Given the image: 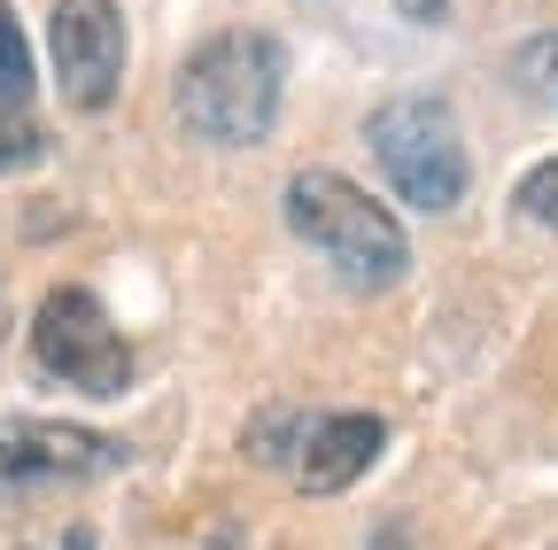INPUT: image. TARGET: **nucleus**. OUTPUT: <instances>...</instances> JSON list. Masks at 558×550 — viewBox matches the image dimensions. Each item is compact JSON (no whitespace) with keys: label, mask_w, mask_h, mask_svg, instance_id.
Segmentation results:
<instances>
[{"label":"nucleus","mask_w":558,"mask_h":550,"mask_svg":"<svg viewBox=\"0 0 558 550\" xmlns=\"http://www.w3.org/2000/svg\"><path fill=\"white\" fill-rule=\"evenodd\" d=\"M512 210H520V218H535L543 233H558V156H550V163H535V171L512 186Z\"/></svg>","instance_id":"nucleus-12"},{"label":"nucleus","mask_w":558,"mask_h":550,"mask_svg":"<svg viewBox=\"0 0 558 550\" xmlns=\"http://www.w3.org/2000/svg\"><path fill=\"white\" fill-rule=\"evenodd\" d=\"M47 47H54V78H62L70 109L101 117L124 86V16H117V0H54Z\"/></svg>","instance_id":"nucleus-5"},{"label":"nucleus","mask_w":558,"mask_h":550,"mask_svg":"<svg viewBox=\"0 0 558 550\" xmlns=\"http://www.w3.org/2000/svg\"><path fill=\"white\" fill-rule=\"evenodd\" d=\"M403 16H418V24H435V16H442V0H403Z\"/></svg>","instance_id":"nucleus-13"},{"label":"nucleus","mask_w":558,"mask_h":550,"mask_svg":"<svg viewBox=\"0 0 558 550\" xmlns=\"http://www.w3.org/2000/svg\"><path fill=\"white\" fill-rule=\"evenodd\" d=\"M279 94H288V47L271 32H218L186 54L179 71V124L202 148H256L279 124Z\"/></svg>","instance_id":"nucleus-1"},{"label":"nucleus","mask_w":558,"mask_h":550,"mask_svg":"<svg viewBox=\"0 0 558 550\" xmlns=\"http://www.w3.org/2000/svg\"><path fill=\"white\" fill-rule=\"evenodd\" d=\"M0 109H32V47H24V24H16V9L0 0Z\"/></svg>","instance_id":"nucleus-8"},{"label":"nucleus","mask_w":558,"mask_h":550,"mask_svg":"<svg viewBox=\"0 0 558 550\" xmlns=\"http://www.w3.org/2000/svg\"><path fill=\"white\" fill-rule=\"evenodd\" d=\"M388 450V427L373 419V411H333V419L303 427L295 442V489L303 497H341V489H357V480L373 473V457Z\"/></svg>","instance_id":"nucleus-7"},{"label":"nucleus","mask_w":558,"mask_h":550,"mask_svg":"<svg viewBox=\"0 0 558 550\" xmlns=\"http://www.w3.org/2000/svg\"><path fill=\"white\" fill-rule=\"evenodd\" d=\"M288 225H295V241H311L341 271V288H357V295H388L411 271V241H403L396 210H380L357 179H341L326 163L288 179Z\"/></svg>","instance_id":"nucleus-2"},{"label":"nucleus","mask_w":558,"mask_h":550,"mask_svg":"<svg viewBox=\"0 0 558 550\" xmlns=\"http://www.w3.org/2000/svg\"><path fill=\"white\" fill-rule=\"evenodd\" d=\"M0 333H9V303H0Z\"/></svg>","instance_id":"nucleus-15"},{"label":"nucleus","mask_w":558,"mask_h":550,"mask_svg":"<svg viewBox=\"0 0 558 550\" xmlns=\"http://www.w3.org/2000/svg\"><path fill=\"white\" fill-rule=\"evenodd\" d=\"M47 148H54V140H47V124H39L32 109H16V117L0 109V179H16V171L47 163Z\"/></svg>","instance_id":"nucleus-9"},{"label":"nucleus","mask_w":558,"mask_h":550,"mask_svg":"<svg viewBox=\"0 0 558 550\" xmlns=\"http://www.w3.org/2000/svg\"><path fill=\"white\" fill-rule=\"evenodd\" d=\"M295 435H303V411L271 403V411H256V419H248V457H256V465H288V457H295Z\"/></svg>","instance_id":"nucleus-10"},{"label":"nucleus","mask_w":558,"mask_h":550,"mask_svg":"<svg viewBox=\"0 0 558 550\" xmlns=\"http://www.w3.org/2000/svg\"><path fill=\"white\" fill-rule=\"evenodd\" d=\"M365 148L380 163V179L396 186L403 210H458L465 186H473V156H465V132L450 117V101L435 94H396L365 117Z\"/></svg>","instance_id":"nucleus-3"},{"label":"nucleus","mask_w":558,"mask_h":550,"mask_svg":"<svg viewBox=\"0 0 558 550\" xmlns=\"http://www.w3.org/2000/svg\"><path fill=\"white\" fill-rule=\"evenodd\" d=\"M54 550H94V535H86V527H70V535H62Z\"/></svg>","instance_id":"nucleus-14"},{"label":"nucleus","mask_w":558,"mask_h":550,"mask_svg":"<svg viewBox=\"0 0 558 550\" xmlns=\"http://www.w3.org/2000/svg\"><path fill=\"white\" fill-rule=\"evenodd\" d=\"M512 78H520L527 101L558 109V32H543V39H527V47L512 54Z\"/></svg>","instance_id":"nucleus-11"},{"label":"nucleus","mask_w":558,"mask_h":550,"mask_svg":"<svg viewBox=\"0 0 558 550\" xmlns=\"http://www.w3.org/2000/svg\"><path fill=\"white\" fill-rule=\"evenodd\" d=\"M117 457H124V442L86 435L70 419H16V427H0V497H32V489H54V480L109 473Z\"/></svg>","instance_id":"nucleus-6"},{"label":"nucleus","mask_w":558,"mask_h":550,"mask_svg":"<svg viewBox=\"0 0 558 550\" xmlns=\"http://www.w3.org/2000/svg\"><path fill=\"white\" fill-rule=\"evenodd\" d=\"M32 357L78 395H124L132 388V341L109 326V310L86 288H54L32 310Z\"/></svg>","instance_id":"nucleus-4"}]
</instances>
